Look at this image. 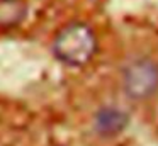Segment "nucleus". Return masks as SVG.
Returning <instances> with one entry per match:
<instances>
[{"label":"nucleus","instance_id":"f257e3e1","mask_svg":"<svg viewBox=\"0 0 158 146\" xmlns=\"http://www.w3.org/2000/svg\"><path fill=\"white\" fill-rule=\"evenodd\" d=\"M53 51L61 63L68 66H83L97 51L95 32L83 22H72L56 34Z\"/></svg>","mask_w":158,"mask_h":146},{"label":"nucleus","instance_id":"f03ea898","mask_svg":"<svg viewBox=\"0 0 158 146\" xmlns=\"http://www.w3.org/2000/svg\"><path fill=\"white\" fill-rule=\"evenodd\" d=\"M124 92L134 100H144L158 90V65L148 58L134 60L123 71Z\"/></svg>","mask_w":158,"mask_h":146},{"label":"nucleus","instance_id":"7ed1b4c3","mask_svg":"<svg viewBox=\"0 0 158 146\" xmlns=\"http://www.w3.org/2000/svg\"><path fill=\"white\" fill-rule=\"evenodd\" d=\"M95 131L104 136H114L127 124V115L117 107H102L95 115Z\"/></svg>","mask_w":158,"mask_h":146},{"label":"nucleus","instance_id":"20e7f679","mask_svg":"<svg viewBox=\"0 0 158 146\" xmlns=\"http://www.w3.org/2000/svg\"><path fill=\"white\" fill-rule=\"evenodd\" d=\"M26 15V3L22 0H0V27H12Z\"/></svg>","mask_w":158,"mask_h":146}]
</instances>
